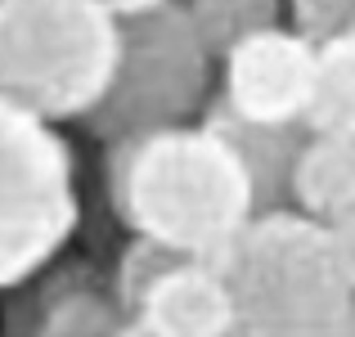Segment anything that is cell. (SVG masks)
Instances as JSON below:
<instances>
[{
	"label": "cell",
	"mask_w": 355,
	"mask_h": 337,
	"mask_svg": "<svg viewBox=\"0 0 355 337\" xmlns=\"http://www.w3.org/2000/svg\"><path fill=\"white\" fill-rule=\"evenodd\" d=\"M108 198L130 234L220 261L261 202L257 175L216 121H175L108 144Z\"/></svg>",
	"instance_id": "obj_1"
},
{
	"label": "cell",
	"mask_w": 355,
	"mask_h": 337,
	"mask_svg": "<svg viewBox=\"0 0 355 337\" xmlns=\"http://www.w3.org/2000/svg\"><path fill=\"white\" fill-rule=\"evenodd\" d=\"M288 193L315 221H333L355 202V135L306 130L288 166Z\"/></svg>",
	"instance_id": "obj_8"
},
{
	"label": "cell",
	"mask_w": 355,
	"mask_h": 337,
	"mask_svg": "<svg viewBox=\"0 0 355 337\" xmlns=\"http://www.w3.org/2000/svg\"><path fill=\"white\" fill-rule=\"evenodd\" d=\"M180 5L202 45L211 50V59H220L243 36L279 23V0H180Z\"/></svg>",
	"instance_id": "obj_11"
},
{
	"label": "cell",
	"mask_w": 355,
	"mask_h": 337,
	"mask_svg": "<svg viewBox=\"0 0 355 337\" xmlns=\"http://www.w3.org/2000/svg\"><path fill=\"white\" fill-rule=\"evenodd\" d=\"M324 225H329V239H333V252H338L342 275H347L351 288H355V202L347 211H338L333 221H324Z\"/></svg>",
	"instance_id": "obj_13"
},
{
	"label": "cell",
	"mask_w": 355,
	"mask_h": 337,
	"mask_svg": "<svg viewBox=\"0 0 355 337\" xmlns=\"http://www.w3.org/2000/svg\"><path fill=\"white\" fill-rule=\"evenodd\" d=\"M234 293L239 333L324 337L355 329V288L342 275L329 225L293 211H252L216 261Z\"/></svg>",
	"instance_id": "obj_2"
},
{
	"label": "cell",
	"mask_w": 355,
	"mask_h": 337,
	"mask_svg": "<svg viewBox=\"0 0 355 337\" xmlns=\"http://www.w3.org/2000/svg\"><path fill=\"white\" fill-rule=\"evenodd\" d=\"M293 27H302L311 41L355 27V0H293Z\"/></svg>",
	"instance_id": "obj_12"
},
{
	"label": "cell",
	"mask_w": 355,
	"mask_h": 337,
	"mask_svg": "<svg viewBox=\"0 0 355 337\" xmlns=\"http://www.w3.org/2000/svg\"><path fill=\"white\" fill-rule=\"evenodd\" d=\"M302 130L355 135V27H342V32H329L315 41Z\"/></svg>",
	"instance_id": "obj_9"
},
{
	"label": "cell",
	"mask_w": 355,
	"mask_h": 337,
	"mask_svg": "<svg viewBox=\"0 0 355 337\" xmlns=\"http://www.w3.org/2000/svg\"><path fill=\"white\" fill-rule=\"evenodd\" d=\"M315 41L302 27L270 23L220 54V108L252 126H302Z\"/></svg>",
	"instance_id": "obj_6"
},
{
	"label": "cell",
	"mask_w": 355,
	"mask_h": 337,
	"mask_svg": "<svg viewBox=\"0 0 355 337\" xmlns=\"http://www.w3.org/2000/svg\"><path fill=\"white\" fill-rule=\"evenodd\" d=\"M126 333H148V337L239 333V311H234V293L225 284V270L202 257H175L130 302Z\"/></svg>",
	"instance_id": "obj_7"
},
{
	"label": "cell",
	"mask_w": 355,
	"mask_h": 337,
	"mask_svg": "<svg viewBox=\"0 0 355 337\" xmlns=\"http://www.w3.org/2000/svg\"><path fill=\"white\" fill-rule=\"evenodd\" d=\"M41 333H126V311H121L113 288H95L81 275H59L50 288H41Z\"/></svg>",
	"instance_id": "obj_10"
},
{
	"label": "cell",
	"mask_w": 355,
	"mask_h": 337,
	"mask_svg": "<svg viewBox=\"0 0 355 337\" xmlns=\"http://www.w3.org/2000/svg\"><path fill=\"white\" fill-rule=\"evenodd\" d=\"M351 333H355V329H351Z\"/></svg>",
	"instance_id": "obj_15"
},
{
	"label": "cell",
	"mask_w": 355,
	"mask_h": 337,
	"mask_svg": "<svg viewBox=\"0 0 355 337\" xmlns=\"http://www.w3.org/2000/svg\"><path fill=\"white\" fill-rule=\"evenodd\" d=\"M108 9H117L121 18L126 14H139V9H153V5H162V0H104Z\"/></svg>",
	"instance_id": "obj_14"
},
{
	"label": "cell",
	"mask_w": 355,
	"mask_h": 337,
	"mask_svg": "<svg viewBox=\"0 0 355 337\" xmlns=\"http://www.w3.org/2000/svg\"><path fill=\"white\" fill-rule=\"evenodd\" d=\"M211 50L193 32L180 0L121 18V54L104 99L86 112V126L104 144L139 139L157 126L193 121L211 90Z\"/></svg>",
	"instance_id": "obj_5"
},
{
	"label": "cell",
	"mask_w": 355,
	"mask_h": 337,
	"mask_svg": "<svg viewBox=\"0 0 355 337\" xmlns=\"http://www.w3.org/2000/svg\"><path fill=\"white\" fill-rule=\"evenodd\" d=\"M121 54L104 0H0V95L50 121L86 117Z\"/></svg>",
	"instance_id": "obj_3"
},
{
	"label": "cell",
	"mask_w": 355,
	"mask_h": 337,
	"mask_svg": "<svg viewBox=\"0 0 355 337\" xmlns=\"http://www.w3.org/2000/svg\"><path fill=\"white\" fill-rule=\"evenodd\" d=\"M81 221L77 157L50 117L0 95V293L54 266Z\"/></svg>",
	"instance_id": "obj_4"
}]
</instances>
